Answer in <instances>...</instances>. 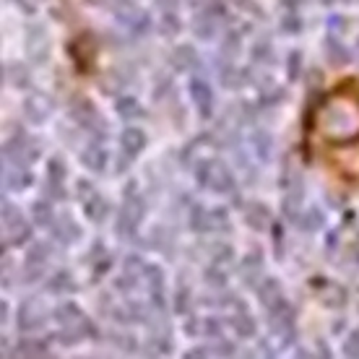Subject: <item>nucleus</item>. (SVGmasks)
<instances>
[{"label":"nucleus","mask_w":359,"mask_h":359,"mask_svg":"<svg viewBox=\"0 0 359 359\" xmlns=\"http://www.w3.org/2000/svg\"><path fill=\"white\" fill-rule=\"evenodd\" d=\"M315 133L328 144L359 141V102L349 94H331L315 112Z\"/></svg>","instance_id":"nucleus-1"},{"label":"nucleus","mask_w":359,"mask_h":359,"mask_svg":"<svg viewBox=\"0 0 359 359\" xmlns=\"http://www.w3.org/2000/svg\"><path fill=\"white\" fill-rule=\"evenodd\" d=\"M193 177H196L198 188L219 193V196H226V193L234 190L232 170H229L224 162H219V159H198L196 170H193Z\"/></svg>","instance_id":"nucleus-2"},{"label":"nucleus","mask_w":359,"mask_h":359,"mask_svg":"<svg viewBox=\"0 0 359 359\" xmlns=\"http://www.w3.org/2000/svg\"><path fill=\"white\" fill-rule=\"evenodd\" d=\"M42 156V149H39V141L36 138H29L24 130H16V133L6 138L3 144V159L6 164H13V167H21V170H32V164Z\"/></svg>","instance_id":"nucleus-3"},{"label":"nucleus","mask_w":359,"mask_h":359,"mask_svg":"<svg viewBox=\"0 0 359 359\" xmlns=\"http://www.w3.org/2000/svg\"><path fill=\"white\" fill-rule=\"evenodd\" d=\"M32 237V226L18 211L16 203L3 201V248H16V245H27Z\"/></svg>","instance_id":"nucleus-4"},{"label":"nucleus","mask_w":359,"mask_h":359,"mask_svg":"<svg viewBox=\"0 0 359 359\" xmlns=\"http://www.w3.org/2000/svg\"><path fill=\"white\" fill-rule=\"evenodd\" d=\"M68 115H71L83 130H89V133L99 135V138L107 135V120H104V115H102L91 102H86V99H73L71 107H68Z\"/></svg>","instance_id":"nucleus-5"},{"label":"nucleus","mask_w":359,"mask_h":359,"mask_svg":"<svg viewBox=\"0 0 359 359\" xmlns=\"http://www.w3.org/2000/svg\"><path fill=\"white\" fill-rule=\"evenodd\" d=\"M115 16L130 32V36H144L151 29V16L130 0H115Z\"/></svg>","instance_id":"nucleus-6"},{"label":"nucleus","mask_w":359,"mask_h":359,"mask_svg":"<svg viewBox=\"0 0 359 359\" xmlns=\"http://www.w3.org/2000/svg\"><path fill=\"white\" fill-rule=\"evenodd\" d=\"M47 318H50V307H47V302L42 297H29V299H24L18 305L16 323L21 331H36V328H42L47 323Z\"/></svg>","instance_id":"nucleus-7"},{"label":"nucleus","mask_w":359,"mask_h":359,"mask_svg":"<svg viewBox=\"0 0 359 359\" xmlns=\"http://www.w3.org/2000/svg\"><path fill=\"white\" fill-rule=\"evenodd\" d=\"M21 109H24V117H27L29 123L42 126V123H47V120H50L55 104H53V99L47 97V94H42V91H34V94H29V97L24 99Z\"/></svg>","instance_id":"nucleus-8"},{"label":"nucleus","mask_w":359,"mask_h":359,"mask_svg":"<svg viewBox=\"0 0 359 359\" xmlns=\"http://www.w3.org/2000/svg\"><path fill=\"white\" fill-rule=\"evenodd\" d=\"M188 91H190L193 104H196V109H198V115L203 117V120H208V117L214 115V91H211L206 79H190Z\"/></svg>","instance_id":"nucleus-9"},{"label":"nucleus","mask_w":359,"mask_h":359,"mask_svg":"<svg viewBox=\"0 0 359 359\" xmlns=\"http://www.w3.org/2000/svg\"><path fill=\"white\" fill-rule=\"evenodd\" d=\"M27 55L29 60L36 65H42L47 60V55H50V42H47V34L45 29L39 27V24H32L27 29Z\"/></svg>","instance_id":"nucleus-10"},{"label":"nucleus","mask_w":359,"mask_h":359,"mask_svg":"<svg viewBox=\"0 0 359 359\" xmlns=\"http://www.w3.org/2000/svg\"><path fill=\"white\" fill-rule=\"evenodd\" d=\"M53 237L63 245H76V243H81L83 232H81V226H79V222H76L71 214H60L53 224Z\"/></svg>","instance_id":"nucleus-11"},{"label":"nucleus","mask_w":359,"mask_h":359,"mask_svg":"<svg viewBox=\"0 0 359 359\" xmlns=\"http://www.w3.org/2000/svg\"><path fill=\"white\" fill-rule=\"evenodd\" d=\"M237 273H240V278H243V284H248V287H258V284H261L258 278H261V273H263V252L261 250L248 252L243 261H240Z\"/></svg>","instance_id":"nucleus-12"},{"label":"nucleus","mask_w":359,"mask_h":359,"mask_svg":"<svg viewBox=\"0 0 359 359\" xmlns=\"http://www.w3.org/2000/svg\"><path fill=\"white\" fill-rule=\"evenodd\" d=\"M81 164L89 172H94V175H102V172H107V164H109L107 149L99 144V141H91V144L81 151Z\"/></svg>","instance_id":"nucleus-13"},{"label":"nucleus","mask_w":359,"mask_h":359,"mask_svg":"<svg viewBox=\"0 0 359 359\" xmlns=\"http://www.w3.org/2000/svg\"><path fill=\"white\" fill-rule=\"evenodd\" d=\"M170 63L177 73H193L201 65V55L193 45H177L170 55Z\"/></svg>","instance_id":"nucleus-14"},{"label":"nucleus","mask_w":359,"mask_h":359,"mask_svg":"<svg viewBox=\"0 0 359 359\" xmlns=\"http://www.w3.org/2000/svg\"><path fill=\"white\" fill-rule=\"evenodd\" d=\"M216 13L211 8H201L193 18V36L201 42H211L216 36Z\"/></svg>","instance_id":"nucleus-15"},{"label":"nucleus","mask_w":359,"mask_h":359,"mask_svg":"<svg viewBox=\"0 0 359 359\" xmlns=\"http://www.w3.org/2000/svg\"><path fill=\"white\" fill-rule=\"evenodd\" d=\"M323 53H325V60L331 65H349L351 63V53H349V47L344 45L341 39L336 34H328L323 39Z\"/></svg>","instance_id":"nucleus-16"},{"label":"nucleus","mask_w":359,"mask_h":359,"mask_svg":"<svg viewBox=\"0 0 359 359\" xmlns=\"http://www.w3.org/2000/svg\"><path fill=\"white\" fill-rule=\"evenodd\" d=\"M281 281L278 278H273V276H269V278H263L261 284L255 287V294H258V302H261L266 310L269 307H273L276 302H281L284 299V292H281Z\"/></svg>","instance_id":"nucleus-17"},{"label":"nucleus","mask_w":359,"mask_h":359,"mask_svg":"<svg viewBox=\"0 0 359 359\" xmlns=\"http://www.w3.org/2000/svg\"><path fill=\"white\" fill-rule=\"evenodd\" d=\"M250 146H252V154L258 156V162L261 164L271 162V156H273V135H271L269 130H263V128L252 130Z\"/></svg>","instance_id":"nucleus-18"},{"label":"nucleus","mask_w":359,"mask_h":359,"mask_svg":"<svg viewBox=\"0 0 359 359\" xmlns=\"http://www.w3.org/2000/svg\"><path fill=\"white\" fill-rule=\"evenodd\" d=\"M146 133L141 130V128H135V126H128L126 130H123V135H120V146H123V151L128 154V156H138V154L146 149Z\"/></svg>","instance_id":"nucleus-19"},{"label":"nucleus","mask_w":359,"mask_h":359,"mask_svg":"<svg viewBox=\"0 0 359 359\" xmlns=\"http://www.w3.org/2000/svg\"><path fill=\"white\" fill-rule=\"evenodd\" d=\"M29 214H32V224L45 226V229H53L55 219H57L53 211V201H50V198H39V201H34L32 208H29Z\"/></svg>","instance_id":"nucleus-20"},{"label":"nucleus","mask_w":359,"mask_h":359,"mask_svg":"<svg viewBox=\"0 0 359 359\" xmlns=\"http://www.w3.org/2000/svg\"><path fill=\"white\" fill-rule=\"evenodd\" d=\"M245 222H248L250 229H258V232L269 229L271 226L269 206H266V203H250V206H245Z\"/></svg>","instance_id":"nucleus-21"},{"label":"nucleus","mask_w":359,"mask_h":359,"mask_svg":"<svg viewBox=\"0 0 359 359\" xmlns=\"http://www.w3.org/2000/svg\"><path fill=\"white\" fill-rule=\"evenodd\" d=\"M3 182H6V188L13 190V193H21V190H27V185L34 182V175L32 170H21V167H6L3 172Z\"/></svg>","instance_id":"nucleus-22"},{"label":"nucleus","mask_w":359,"mask_h":359,"mask_svg":"<svg viewBox=\"0 0 359 359\" xmlns=\"http://www.w3.org/2000/svg\"><path fill=\"white\" fill-rule=\"evenodd\" d=\"M3 79H6V83L13 86V89H29V83H32L29 68L24 63H8L3 68Z\"/></svg>","instance_id":"nucleus-23"},{"label":"nucleus","mask_w":359,"mask_h":359,"mask_svg":"<svg viewBox=\"0 0 359 359\" xmlns=\"http://www.w3.org/2000/svg\"><path fill=\"white\" fill-rule=\"evenodd\" d=\"M188 226L193 232H211V211L203 208V203H193L188 214Z\"/></svg>","instance_id":"nucleus-24"},{"label":"nucleus","mask_w":359,"mask_h":359,"mask_svg":"<svg viewBox=\"0 0 359 359\" xmlns=\"http://www.w3.org/2000/svg\"><path fill=\"white\" fill-rule=\"evenodd\" d=\"M83 214H86V219H91L94 224H102V222H104V219L109 216V203L97 193V196H91L89 201H86V206H83Z\"/></svg>","instance_id":"nucleus-25"},{"label":"nucleus","mask_w":359,"mask_h":359,"mask_svg":"<svg viewBox=\"0 0 359 359\" xmlns=\"http://www.w3.org/2000/svg\"><path fill=\"white\" fill-rule=\"evenodd\" d=\"M47 292L50 294H65V292H76V281L68 271H55L53 276L47 278Z\"/></svg>","instance_id":"nucleus-26"},{"label":"nucleus","mask_w":359,"mask_h":359,"mask_svg":"<svg viewBox=\"0 0 359 359\" xmlns=\"http://www.w3.org/2000/svg\"><path fill=\"white\" fill-rule=\"evenodd\" d=\"M11 354H16V357H47L50 346H47V341H39V339H24V341H18L16 351H11Z\"/></svg>","instance_id":"nucleus-27"},{"label":"nucleus","mask_w":359,"mask_h":359,"mask_svg":"<svg viewBox=\"0 0 359 359\" xmlns=\"http://www.w3.org/2000/svg\"><path fill=\"white\" fill-rule=\"evenodd\" d=\"M318 299H320L325 307H331V310H339V307L346 305V292H344V287L328 284L325 289H320V292H318Z\"/></svg>","instance_id":"nucleus-28"},{"label":"nucleus","mask_w":359,"mask_h":359,"mask_svg":"<svg viewBox=\"0 0 359 359\" xmlns=\"http://www.w3.org/2000/svg\"><path fill=\"white\" fill-rule=\"evenodd\" d=\"M243 50V36L240 32H226L224 39H222V45H219V55H224L226 60H237V55Z\"/></svg>","instance_id":"nucleus-29"},{"label":"nucleus","mask_w":359,"mask_h":359,"mask_svg":"<svg viewBox=\"0 0 359 359\" xmlns=\"http://www.w3.org/2000/svg\"><path fill=\"white\" fill-rule=\"evenodd\" d=\"M115 112L123 117V120H135V117L144 115V109H141V104H138L135 97H117Z\"/></svg>","instance_id":"nucleus-30"},{"label":"nucleus","mask_w":359,"mask_h":359,"mask_svg":"<svg viewBox=\"0 0 359 359\" xmlns=\"http://www.w3.org/2000/svg\"><path fill=\"white\" fill-rule=\"evenodd\" d=\"M180 32H182V21H180L177 11H162V16H159V34L177 36Z\"/></svg>","instance_id":"nucleus-31"},{"label":"nucleus","mask_w":359,"mask_h":359,"mask_svg":"<svg viewBox=\"0 0 359 359\" xmlns=\"http://www.w3.org/2000/svg\"><path fill=\"white\" fill-rule=\"evenodd\" d=\"M323 224H325V216L318 206L307 208V214H302V219H299V226L305 232H318V229H323Z\"/></svg>","instance_id":"nucleus-32"},{"label":"nucleus","mask_w":359,"mask_h":359,"mask_svg":"<svg viewBox=\"0 0 359 359\" xmlns=\"http://www.w3.org/2000/svg\"><path fill=\"white\" fill-rule=\"evenodd\" d=\"M250 57L252 63H273V45H271V39H258L250 47Z\"/></svg>","instance_id":"nucleus-33"},{"label":"nucleus","mask_w":359,"mask_h":359,"mask_svg":"<svg viewBox=\"0 0 359 359\" xmlns=\"http://www.w3.org/2000/svg\"><path fill=\"white\" fill-rule=\"evenodd\" d=\"M203 281H206L211 289H216V292H224L226 289V273L222 271V266H216V263L203 271Z\"/></svg>","instance_id":"nucleus-34"},{"label":"nucleus","mask_w":359,"mask_h":359,"mask_svg":"<svg viewBox=\"0 0 359 359\" xmlns=\"http://www.w3.org/2000/svg\"><path fill=\"white\" fill-rule=\"evenodd\" d=\"M190 302H193V294H190L188 287L175 289V297H172V310H175V315H188Z\"/></svg>","instance_id":"nucleus-35"},{"label":"nucleus","mask_w":359,"mask_h":359,"mask_svg":"<svg viewBox=\"0 0 359 359\" xmlns=\"http://www.w3.org/2000/svg\"><path fill=\"white\" fill-rule=\"evenodd\" d=\"M50 252H53L50 243H45V240H36V243H32V248L27 250V263H47Z\"/></svg>","instance_id":"nucleus-36"},{"label":"nucleus","mask_w":359,"mask_h":359,"mask_svg":"<svg viewBox=\"0 0 359 359\" xmlns=\"http://www.w3.org/2000/svg\"><path fill=\"white\" fill-rule=\"evenodd\" d=\"M278 29H281L284 34H299V32H302V18L297 16L294 11H287V13L281 16V21H278Z\"/></svg>","instance_id":"nucleus-37"},{"label":"nucleus","mask_w":359,"mask_h":359,"mask_svg":"<svg viewBox=\"0 0 359 359\" xmlns=\"http://www.w3.org/2000/svg\"><path fill=\"white\" fill-rule=\"evenodd\" d=\"M45 198H50V201H65L68 198V190H65V185L60 182V180H53L47 177L45 180Z\"/></svg>","instance_id":"nucleus-38"},{"label":"nucleus","mask_w":359,"mask_h":359,"mask_svg":"<svg viewBox=\"0 0 359 359\" xmlns=\"http://www.w3.org/2000/svg\"><path fill=\"white\" fill-rule=\"evenodd\" d=\"M47 177L65 182V177H68V167H65L63 156H50V162H47Z\"/></svg>","instance_id":"nucleus-39"},{"label":"nucleus","mask_w":359,"mask_h":359,"mask_svg":"<svg viewBox=\"0 0 359 359\" xmlns=\"http://www.w3.org/2000/svg\"><path fill=\"white\" fill-rule=\"evenodd\" d=\"M299 73H302V53H299V50H292V53L287 55L289 81H299Z\"/></svg>","instance_id":"nucleus-40"},{"label":"nucleus","mask_w":359,"mask_h":359,"mask_svg":"<svg viewBox=\"0 0 359 359\" xmlns=\"http://www.w3.org/2000/svg\"><path fill=\"white\" fill-rule=\"evenodd\" d=\"M144 278L149 281L151 292H162V289H164V273H162V269H159V266H149V263H146Z\"/></svg>","instance_id":"nucleus-41"},{"label":"nucleus","mask_w":359,"mask_h":359,"mask_svg":"<svg viewBox=\"0 0 359 359\" xmlns=\"http://www.w3.org/2000/svg\"><path fill=\"white\" fill-rule=\"evenodd\" d=\"M170 91H172L170 76H167V73H159V76H156V83H154V89H151V99L154 102H162Z\"/></svg>","instance_id":"nucleus-42"},{"label":"nucleus","mask_w":359,"mask_h":359,"mask_svg":"<svg viewBox=\"0 0 359 359\" xmlns=\"http://www.w3.org/2000/svg\"><path fill=\"white\" fill-rule=\"evenodd\" d=\"M123 269H126V273H130V276L141 278V276H144V271H146V263H144V258H141L138 252H133V255H128V258H126Z\"/></svg>","instance_id":"nucleus-43"},{"label":"nucleus","mask_w":359,"mask_h":359,"mask_svg":"<svg viewBox=\"0 0 359 359\" xmlns=\"http://www.w3.org/2000/svg\"><path fill=\"white\" fill-rule=\"evenodd\" d=\"M344 354L351 359H359V328L349 331V336L344 339Z\"/></svg>","instance_id":"nucleus-44"},{"label":"nucleus","mask_w":359,"mask_h":359,"mask_svg":"<svg viewBox=\"0 0 359 359\" xmlns=\"http://www.w3.org/2000/svg\"><path fill=\"white\" fill-rule=\"evenodd\" d=\"M128 313H130V320H133V323H146V320H149V310H146V305L138 302V299L128 302Z\"/></svg>","instance_id":"nucleus-45"},{"label":"nucleus","mask_w":359,"mask_h":359,"mask_svg":"<svg viewBox=\"0 0 359 359\" xmlns=\"http://www.w3.org/2000/svg\"><path fill=\"white\" fill-rule=\"evenodd\" d=\"M42 273H45V263H27L21 281H24V284H34V281L42 278Z\"/></svg>","instance_id":"nucleus-46"},{"label":"nucleus","mask_w":359,"mask_h":359,"mask_svg":"<svg viewBox=\"0 0 359 359\" xmlns=\"http://www.w3.org/2000/svg\"><path fill=\"white\" fill-rule=\"evenodd\" d=\"M211 229L229 232V216H226L224 208H214V211H211Z\"/></svg>","instance_id":"nucleus-47"},{"label":"nucleus","mask_w":359,"mask_h":359,"mask_svg":"<svg viewBox=\"0 0 359 359\" xmlns=\"http://www.w3.org/2000/svg\"><path fill=\"white\" fill-rule=\"evenodd\" d=\"M203 333H206L208 339H222V320L214 318V315L206 318V320H203Z\"/></svg>","instance_id":"nucleus-48"},{"label":"nucleus","mask_w":359,"mask_h":359,"mask_svg":"<svg viewBox=\"0 0 359 359\" xmlns=\"http://www.w3.org/2000/svg\"><path fill=\"white\" fill-rule=\"evenodd\" d=\"M211 354H214V357H232V354H234V344L224 341V339H214Z\"/></svg>","instance_id":"nucleus-49"},{"label":"nucleus","mask_w":359,"mask_h":359,"mask_svg":"<svg viewBox=\"0 0 359 359\" xmlns=\"http://www.w3.org/2000/svg\"><path fill=\"white\" fill-rule=\"evenodd\" d=\"M76 196H79L83 201V203H86V201H89L91 196H97V190L91 188L89 180H79V182H76Z\"/></svg>","instance_id":"nucleus-50"},{"label":"nucleus","mask_w":359,"mask_h":359,"mask_svg":"<svg viewBox=\"0 0 359 359\" xmlns=\"http://www.w3.org/2000/svg\"><path fill=\"white\" fill-rule=\"evenodd\" d=\"M325 27H328V34H341L344 29H346V21H344V16H328V21H325Z\"/></svg>","instance_id":"nucleus-51"},{"label":"nucleus","mask_w":359,"mask_h":359,"mask_svg":"<svg viewBox=\"0 0 359 359\" xmlns=\"http://www.w3.org/2000/svg\"><path fill=\"white\" fill-rule=\"evenodd\" d=\"M234 6H237V8L240 11H248V13H255V16H263V11L258 8V6H255V3H252V0H232Z\"/></svg>","instance_id":"nucleus-52"},{"label":"nucleus","mask_w":359,"mask_h":359,"mask_svg":"<svg viewBox=\"0 0 359 359\" xmlns=\"http://www.w3.org/2000/svg\"><path fill=\"white\" fill-rule=\"evenodd\" d=\"M185 333H188V336H198V333H203V320H198V318H188V323H185Z\"/></svg>","instance_id":"nucleus-53"},{"label":"nucleus","mask_w":359,"mask_h":359,"mask_svg":"<svg viewBox=\"0 0 359 359\" xmlns=\"http://www.w3.org/2000/svg\"><path fill=\"white\" fill-rule=\"evenodd\" d=\"M128 162H133V156H128L126 151H123V156H117V167H115L117 175H126V172H128Z\"/></svg>","instance_id":"nucleus-54"},{"label":"nucleus","mask_w":359,"mask_h":359,"mask_svg":"<svg viewBox=\"0 0 359 359\" xmlns=\"http://www.w3.org/2000/svg\"><path fill=\"white\" fill-rule=\"evenodd\" d=\"M211 354V349H206V346H196V349L185 351V359H193V357H208Z\"/></svg>","instance_id":"nucleus-55"},{"label":"nucleus","mask_w":359,"mask_h":359,"mask_svg":"<svg viewBox=\"0 0 359 359\" xmlns=\"http://www.w3.org/2000/svg\"><path fill=\"white\" fill-rule=\"evenodd\" d=\"M156 6L162 11H175V6H177V0H156Z\"/></svg>","instance_id":"nucleus-56"},{"label":"nucleus","mask_w":359,"mask_h":359,"mask_svg":"<svg viewBox=\"0 0 359 359\" xmlns=\"http://www.w3.org/2000/svg\"><path fill=\"white\" fill-rule=\"evenodd\" d=\"M284 3V8L287 11H297L299 6H302V0H281Z\"/></svg>","instance_id":"nucleus-57"},{"label":"nucleus","mask_w":359,"mask_h":359,"mask_svg":"<svg viewBox=\"0 0 359 359\" xmlns=\"http://www.w3.org/2000/svg\"><path fill=\"white\" fill-rule=\"evenodd\" d=\"M0 310H3L0 318H3V323H6V318H8V305H6V302H0Z\"/></svg>","instance_id":"nucleus-58"},{"label":"nucleus","mask_w":359,"mask_h":359,"mask_svg":"<svg viewBox=\"0 0 359 359\" xmlns=\"http://www.w3.org/2000/svg\"><path fill=\"white\" fill-rule=\"evenodd\" d=\"M320 3H323V6H333V3H336V0H320Z\"/></svg>","instance_id":"nucleus-59"},{"label":"nucleus","mask_w":359,"mask_h":359,"mask_svg":"<svg viewBox=\"0 0 359 359\" xmlns=\"http://www.w3.org/2000/svg\"><path fill=\"white\" fill-rule=\"evenodd\" d=\"M354 258L359 261V243H357V248H354Z\"/></svg>","instance_id":"nucleus-60"}]
</instances>
